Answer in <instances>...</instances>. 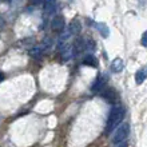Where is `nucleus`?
Returning <instances> with one entry per match:
<instances>
[{"mask_svg": "<svg viewBox=\"0 0 147 147\" xmlns=\"http://www.w3.org/2000/svg\"><path fill=\"white\" fill-rule=\"evenodd\" d=\"M128 134H130V124L128 123H120L119 126L115 128V131H114V135H112V143L118 144V143H122V142H126Z\"/></svg>", "mask_w": 147, "mask_h": 147, "instance_id": "obj_2", "label": "nucleus"}, {"mask_svg": "<svg viewBox=\"0 0 147 147\" xmlns=\"http://www.w3.org/2000/svg\"><path fill=\"white\" fill-rule=\"evenodd\" d=\"M42 51L43 50H40V48H34V50L31 51V55H32V56H36V58H39V56H40V54H42Z\"/></svg>", "mask_w": 147, "mask_h": 147, "instance_id": "obj_12", "label": "nucleus"}, {"mask_svg": "<svg viewBox=\"0 0 147 147\" xmlns=\"http://www.w3.org/2000/svg\"><path fill=\"white\" fill-rule=\"evenodd\" d=\"M106 86H107V78L105 76V75H102V76H99L95 80V83H94V86L91 87V90H92L94 92H100V91H103V90L106 88Z\"/></svg>", "mask_w": 147, "mask_h": 147, "instance_id": "obj_4", "label": "nucleus"}, {"mask_svg": "<svg viewBox=\"0 0 147 147\" xmlns=\"http://www.w3.org/2000/svg\"><path fill=\"white\" fill-rule=\"evenodd\" d=\"M128 146V143H127V140L126 142H122V143H118L115 147H127Z\"/></svg>", "mask_w": 147, "mask_h": 147, "instance_id": "obj_14", "label": "nucleus"}, {"mask_svg": "<svg viewBox=\"0 0 147 147\" xmlns=\"http://www.w3.org/2000/svg\"><path fill=\"white\" fill-rule=\"evenodd\" d=\"M68 31H70V34H72V35H78V34L82 31L80 22L78 19H72L70 23V27H68Z\"/></svg>", "mask_w": 147, "mask_h": 147, "instance_id": "obj_6", "label": "nucleus"}, {"mask_svg": "<svg viewBox=\"0 0 147 147\" xmlns=\"http://www.w3.org/2000/svg\"><path fill=\"white\" fill-rule=\"evenodd\" d=\"M123 68H124L123 59L115 58L114 60H112V63H111V70L114 71V72H120V71H123Z\"/></svg>", "mask_w": 147, "mask_h": 147, "instance_id": "obj_8", "label": "nucleus"}, {"mask_svg": "<svg viewBox=\"0 0 147 147\" xmlns=\"http://www.w3.org/2000/svg\"><path fill=\"white\" fill-rule=\"evenodd\" d=\"M64 27H66V22H64V18L63 16H55L52 22H51V28L56 32H63L64 31Z\"/></svg>", "mask_w": 147, "mask_h": 147, "instance_id": "obj_3", "label": "nucleus"}, {"mask_svg": "<svg viewBox=\"0 0 147 147\" xmlns=\"http://www.w3.org/2000/svg\"><path fill=\"white\" fill-rule=\"evenodd\" d=\"M147 78V68H140V70L136 71L135 74V82L136 84H142Z\"/></svg>", "mask_w": 147, "mask_h": 147, "instance_id": "obj_9", "label": "nucleus"}, {"mask_svg": "<svg viewBox=\"0 0 147 147\" xmlns=\"http://www.w3.org/2000/svg\"><path fill=\"white\" fill-rule=\"evenodd\" d=\"M56 8V0H44V13L46 15H52Z\"/></svg>", "mask_w": 147, "mask_h": 147, "instance_id": "obj_5", "label": "nucleus"}, {"mask_svg": "<svg viewBox=\"0 0 147 147\" xmlns=\"http://www.w3.org/2000/svg\"><path fill=\"white\" fill-rule=\"evenodd\" d=\"M4 80V74L0 71V82H3Z\"/></svg>", "mask_w": 147, "mask_h": 147, "instance_id": "obj_15", "label": "nucleus"}, {"mask_svg": "<svg viewBox=\"0 0 147 147\" xmlns=\"http://www.w3.org/2000/svg\"><path fill=\"white\" fill-rule=\"evenodd\" d=\"M140 42H142V46H143V47H147V31L143 32L142 39H140Z\"/></svg>", "mask_w": 147, "mask_h": 147, "instance_id": "obj_13", "label": "nucleus"}, {"mask_svg": "<svg viewBox=\"0 0 147 147\" xmlns=\"http://www.w3.org/2000/svg\"><path fill=\"white\" fill-rule=\"evenodd\" d=\"M83 64H86V66H91V67H96L98 62H96V59H95V56H92V55H87V56L84 58Z\"/></svg>", "mask_w": 147, "mask_h": 147, "instance_id": "obj_11", "label": "nucleus"}, {"mask_svg": "<svg viewBox=\"0 0 147 147\" xmlns=\"http://www.w3.org/2000/svg\"><path fill=\"white\" fill-rule=\"evenodd\" d=\"M95 27H96L98 31L100 32V35L103 36V38H109L110 30H109V27H107L105 23H96V24H95Z\"/></svg>", "mask_w": 147, "mask_h": 147, "instance_id": "obj_10", "label": "nucleus"}, {"mask_svg": "<svg viewBox=\"0 0 147 147\" xmlns=\"http://www.w3.org/2000/svg\"><path fill=\"white\" fill-rule=\"evenodd\" d=\"M124 118V109L120 105L112 106V109L110 110L109 118H107V124H106V131L111 132L112 130H115Z\"/></svg>", "mask_w": 147, "mask_h": 147, "instance_id": "obj_1", "label": "nucleus"}, {"mask_svg": "<svg viewBox=\"0 0 147 147\" xmlns=\"http://www.w3.org/2000/svg\"><path fill=\"white\" fill-rule=\"evenodd\" d=\"M60 51H62L63 60H70L72 56V47L70 44H63V46H60Z\"/></svg>", "mask_w": 147, "mask_h": 147, "instance_id": "obj_7", "label": "nucleus"}]
</instances>
